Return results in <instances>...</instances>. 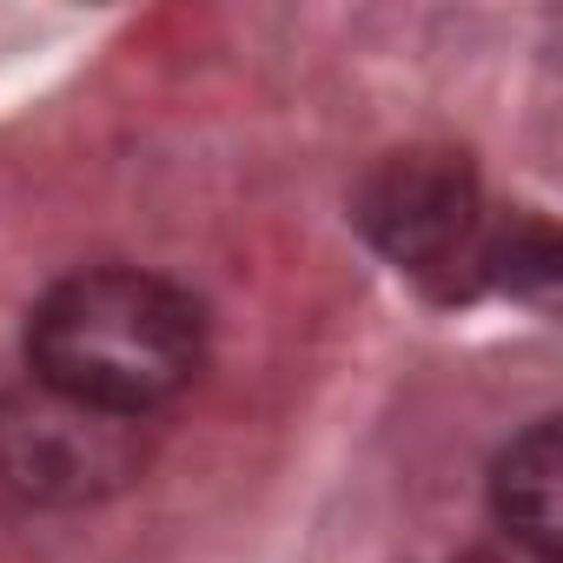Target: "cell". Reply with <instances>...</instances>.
I'll return each mask as SVG.
<instances>
[{
    "instance_id": "3",
    "label": "cell",
    "mask_w": 563,
    "mask_h": 563,
    "mask_svg": "<svg viewBox=\"0 0 563 563\" xmlns=\"http://www.w3.org/2000/svg\"><path fill=\"white\" fill-rule=\"evenodd\" d=\"M352 219L398 272L424 278L431 292L457 299V292L477 286L490 219H484L477 166L457 146H398V153H385L358 179Z\"/></svg>"
},
{
    "instance_id": "1",
    "label": "cell",
    "mask_w": 563,
    "mask_h": 563,
    "mask_svg": "<svg viewBox=\"0 0 563 563\" xmlns=\"http://www.w3.org/2000/svg\"><path fill=\"white\" fill-rule=\"evenodd\" d=\"M27 378L107 411L153 418L206 365V312L173 278L140 265H87L27 312Z\"/></svg>"
},
{
    "instance_id": "2",
    "label": "cell",
    "mask_w": 563,
    "mask_h": 563,
    "mask_svg": "<svg viewBox=\"0 0 563 563\" xmlns=\"http://www.w3.org/2000/svg\"><path fill=\"white\" fill-rule=\"evenodd\" d=\"M153 457V418L87 405L41 378L0 391V490L41 510L120 497Z\"/></svg>"
},
{
    "instance_id": "4",
    "label": "cell",
    "mask_w": 563,
    "mask_h": 563,
    "mask_svg": "<svg viewBox=\"0 0 563 563\" xmlns=\"http://www.w3.org/2000/svg\"><path fill=\"white\" fill-rule=\"evenodd\" d=\"M490 517L530 563H556V550H563V424L556 418L523 424L497 451Z\"/></svg>"
}]
</instances>
